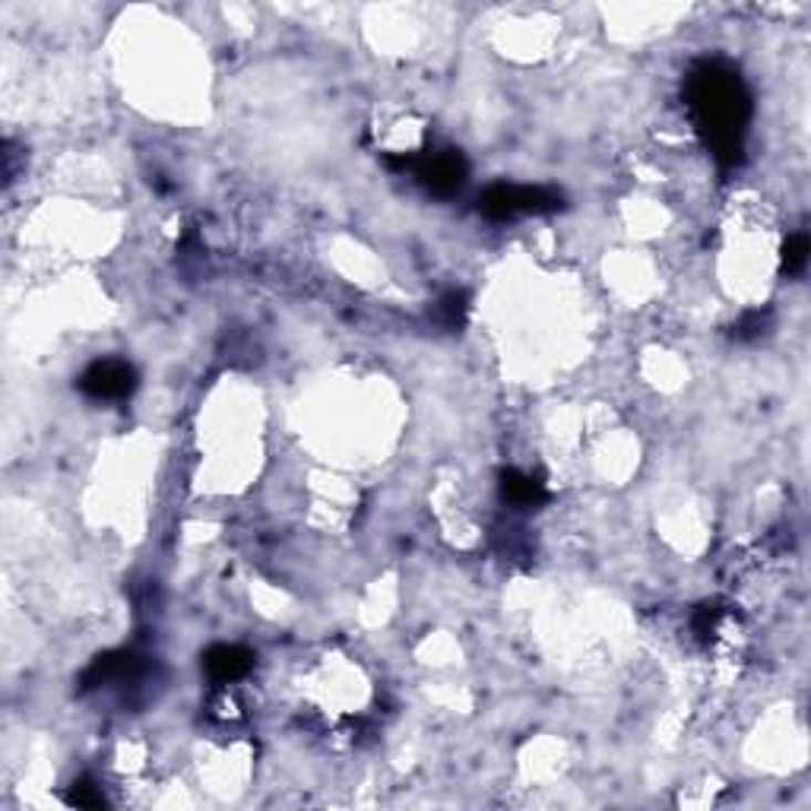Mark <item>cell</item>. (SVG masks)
<instances>
[{"label": "cell", "instance_id": "cell-1", "mask_svg": "<svg viewBox=\"0 0 811 811\" xmlns=\"http://www.w3.org/2000/svg\"><path fill=\"white\" fill-rule=\"evenodd\" d=\"M685 98L695 117L697 134L722 165L742 163V143L751 121V93L722 61H700L685 83Z\"/></svg>", "mask_w": 811, "mask_h": 811}, {"label": "cell", "instance_id": "cell-2", "mask_svg": "<svg viewBox=\"0 0 811 811\" xmlns=\"http://www.w3.org/2000/svg\"><path fill=\"white\" fill-rule=\"evenodd\" d=\"M479 209L488 219H517V216H539V212H555L561 209V194L549 187L527 185H491L479 197Z\"/></svg>", "mask_w": 811, "mask_h": 811}, {"label": "cell", "instance_id": "cell-3", "mask_svg": "<svg viewBox=\"0 0 811 811\" xmlns=\"http://www.w3.org/2000/svg\"><path fill=\"white\" fill-rule=\"evenodd\" d=\"M396 168H413L416 178L435 197H450L466 185V163L457 149H440V153H422V156H403L391 159Z\"/></svg>", "mask_w": 811, "mask_h": 811}, {"label": "cell", "instance_id": "cell-4", "mask_svg": "<svg viewBox=\"0 0 811 811\" xmlns=\"http://www.w3.org/2000/svg\"><path fill=\"white\" fill-rule=\"evenodd\" d=\"M80 391L93 399H102V403L127 399L137 391V372L124 358H102L80 374Z\"/></svg>", "mask_w": 811, "mask_h": 811}, {"label": "cell", "instance_id": "cell-5", "mask_svg": "<svg viewBox=\"0 0 811 811\" xmlns=\"http://www.w3.org/2000/svg\"><path fill=\"white\" fill-rule=\"evenodd\" d=\"M251 666H254L251 649L235 647V644H219V647L207 649L204 656V669L212 685H232L251 673Z\"/></svg>", "mask_w": 811, "mask_h": 811}, {"label": "cell", "instance_id": "cell-6", "mask_svg": "<svg viewBox=\"0 0 811 811\" xmlns=\"http://www.w3.org/2000/svg\"><path fill=\"white\" fill-rule=\"evenodd\" d=\"M501 498L513 510H533L549 501V491L536 476H527L520 469H505L501 472Z\"/></svg>", "mask_w": 811, "mask_h": 811}, {"label": "cell", "instance_id": "cell-7", "mask_svg": "<svg viewBox=\"0 0 811 811\" xmlns=\"http://www.w3.org/2000/svg\"><path fill=\"white\" fill-rule=\"evenodd\" d=\"M805 263H809V238L802 232H796L787 241V248H783V273L787 277H799L805 270Z\"/></svg>", "mask_w": 811, "mask_h": 811}, {"label": "cell", "instance_id": "cell-8", "mask_svg": "<svg viewBox=\"0 0 811 811\" xmlns=\"http://www.w3.org/2000/svg\"><path fill=\"white\" fill-rule=\"evenodd\" d=\"M466 318V295L464 292H450V295H444L438 302V321L447 330H457V326L464 324Z\"/></svg>", "mask_w": 811, "mask_h": 811}, {"label": "cell", "instance_id": "cell-9", "mask_svg": "<svg viewBox=\"0 0 811 811\" xmlns=\"http://www.w3.org/2000/svg\"><path fill=\"white\" fill-rule=\"evenodd\" d=\"M767 326H770V311H748L742 321L732 326V333L736 340H758L765 336Z\"/></svg>", "mask_w": 811, "mask_h": 811}, {"label": "cell", "instance_id": "cell-10", "mask_svg": "<svg viewBox=\"0 0 811 811\" xmlns=\"http://www.w3.org/2000/svg\"><path fill=\"white\" fill-rule=\"evenodd\" d=\"M70 802H76V805H83V809H98V805H102V792H98L90 780H80V783H73Z\"/></svg>", "mask_w": 811, "mask_h": 811}]
</instances>
